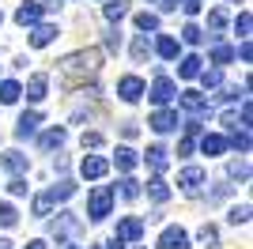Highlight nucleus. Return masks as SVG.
<instances>
[{
	"instance_id": "obj_1",
	"label": "nucleus",
	"mask_w": 253,
	"mask_h": 249,
	"mask_svg": "<svg viewBox=\"0 0 253 249\" xmlns=\"http://www.w3.org/2000/svg\"><path fill=\"white\" fill-rule=\"evenodd\" d=\"M102 68V53L98 49H80V53H68L61 61V72L68 80H80V76H98Z\"/></svg>"
},
{
	"instance_id": "obj_2",
	"label": "nucleus",
	"mask_w": 253,
	"mask_h": 249,
	"mask_svg": "<svg viewBox=\"0 0 253 249\" xmlns=\"http://www.w3.org/2000/svg\"><path fill=\"white\" fill-rule=\"evenodd\" d=\"M110 211H114V189L110 185H95L91 197H87V219H91V223H102Z\"/></svg>"
},
{
	"instance_id": "obj_3",
	"label": "nucleus",
	"mask_w": 253,
	"mask_h": 249,
	"mask_svg": "<svg viewBox=\"0 0 253 249\" xmlns=\"http://www.w3.org/2000/svg\"><path fill=\"white\" fill-rule=\"evenodd\" d=\"M144 94H148L151 102H155L159 110H163L167 102H174V98H178V83L170 80V76H155V83H151V87H148Z\"/></svg>"
},
{
	"instance_id": "obj_4",
	"label": "nucleus",
	"mask_w": 253,
	"mask_h": 249,
	"mask_svg": "<svg viewBox=\"0 0 253 249\" xmlns=\"http://www.w3.org/2000/svg\"><path fill=\"white\" fill-rule=\"evenodd\" d=\"M144 91H148V87H144L140 76H121V80H117V98H121V102H140Z\"/></svg>"
},
{
	"instance_id": "obj_5",
	"label": "nucleus",
	"mask_w": 253,
	"mask_h": 249,
	"mask_svg": "<svg viewBox=\"0 0 253 249\" xmlns=\"http://www.w3.org/2000/svg\"><path fill=\"white\" fill-rule=\"evenodd\" d=\"M204 181H208V174H204L201 166H185V170L178 174L181 193H189V197H197V193H201V185H204Z\"/></svg>"
},
{
	"instance_id": "obj_6",
	"label": "nucleus",
	"mask_w": 253,
	"mask_h": 249,
	"mask_svg": "<svg viewBox=\"0 0 253 249\" xmlns=\"http://www.w3.org/2000/svg\"><path fill=\"white\" fill-rule=\"evenodd\" d=\"M178 106H181V110H189L193 117H204V114H211L208 98H204L201 91H181V94H178Z\"/></svg>"
},
{
	"instance_id": "obj_7",
	"label": "nucleus",
	"mask_w": 253,
	"mask_h": 249,
	"mask_svg": "<svg viewBox=\"0 0 253 249\" xmlns=\"http://www.w3.org/2000/svg\"><path fill=\"white\" fill-rule=\"evenodd\" d=\"M80 227H84V223H80L72 211H61V215H57V223H53V238H57V242L76 238V234H80Z\"/></svg>"
},
{
	"instance_id": "obj_8",
	"label": "nucleus",
	"mask_w": 253,
	"mask_h": 249,
	"mask_svg": "<svg viewBox=\"0 0 253 249\" xmlns=\"http://www.w3.org/2000/svg\"><path fill=\"white\" fill-rule=\"evenodd\" d=\"M114 238H117V242H140V238H144V219H136V215L121 219V223H117V230H114Z\"/></svg>"
},
{
	"instance_id": "obj_9",
	"label": "nucleus",
	"mask_w": 253,
	"mask_h": 249,
	"mask_svg": "<svg viewBox=\"0 0 253 249\" xmlns=\"http://www.w3.org/2000/svg\"><path fill=\"white\" fill-rule=\"evenodd\" d=\"M148 124L155 128V132H174L181 124V117H178V110H155V114L148 117Z\"/></svg>"
},
{
	"instance_id": "obj_10",
	"label": "nucleus",
	"mask_w": 253,
	"mask_h": 249,
	"mask_svg": "<svg viewBox=\"0 0 253 249\" xmlns=\"http://www.w3.org/2000/svg\"><path fill=\"white\" fill-rule=\"evenodd\" d=\"M159 249H189V234L181 227H163L159 234Z\"/></svg>"
},
{
	"instance_id": "obj_11",
	"label": "nucleus",
	"mask_w": 253,
	"mask_h": 249,
	"mask_svg": "<svg viewBox=\"0 0 253 249\" xmlns=\"http://www.w3.org/2000/svg\"><path fill=\"white\" fill-rule=\"evenodd\" d=\"M80 174H84L87 181H98V177L110 174V163H106L102 155H87L84 163H80Z\"/></svg>"
},
{
	"instance_id": "obj_12",
	"label": "nucleus",
	"mask_w": 253,
	"mask_h": 249,
	"mask_svg": "<svg viewBox=\"0 0 253 249\" xmlns=\"http://www.w3.org/2000/svg\"><path fill=\"white\" fill-rule=\"evenodd\" d=\"M42 11H45V4H34V0H27V4H19V11H15V23H19V27H38Z\"/></svg>"
},
{
	"instance_id": "obj_13",
	"label": "nucleus",
	"mask_w": 253,
	"mask_h": 249,
	"mask_svg": "<svg viewBox=\"0 0 253 249\" xmlns=\"http://www.w3.org/2000/svg\"><path fill=\"white\" fill-rule=\"evenodd\" d=\"M167 155H170V151H167V147H163V144H151L148 151H144V163H148L151 170H155V174L163 177V170H167V166H170V159H167Z\"/></svg>"
},
{
	"instance_id": "obj_14",
	"label": "nucleus",
	"mask_w": 253,
	"mask_h": 249,
	"mask_svg": "<svg viewBox=\"0 0 253 249\" xmlns=\"http://www.w3.org/2000/svg\"><path fill=\"white\" fill-rule=\"evenodd\" d=\"M23 94H27V102H42L45 94H49V76H42V72L31 76V80H27V91H23Z\"/></svg>"
},
{
	"instance_id": "obj_15",
	"label": "nucleus",
	"mask_w": 253,
	"mask_h": 249,
	"mask_svg": "<svg viewBox=\"0 0 253 249\" xmlns=\"http://www.w3.org/2000/svg\"><path fill=\"white\" fill-rule=\"evenodd\" d=\"M64 140H68V132H64L61 124H57V128H45V132L38 136V147H42V151H61Z\"/></svg>"
},
{
	"instance_id": "obj_16",
	"label": "nucleus",
	"mask_w": 253,
	"mask_h": 249,
	"mask_svg": "<svg viewBox=\"0 0 253 249\" xmlns=\"http://www.w3.org/2000/svg\"><path fill=\"white\" fill-rule=\"evenodd\" d=\"M38 124H42V114H38V110H27V114L19 117V124H15V136H19V140H27V136L38 132Z\"/></svg>"
},
{
	"instance_id": "obj_17",
	"label": "nucleus",
	"mask_w": 253,
	"mask_h": 249,
	"mask_svg": "<svg viewBox=\"0 0 253 249\" xmlns=\"http://www.w3.org/2000/svg\"><path fill=\"white\" fill-rule=\"evenodd\" d=\"M0 166H4L8 174H23V170L31 166V159L23 155V151H4V155H0Z\"/></svg>"
},
{
	"instance_id": "obj_18",
	"label": "nucleus",
	"mask_w": 253,
	"mask_h": 249,
	"mask_svg": "<svg viewBox=\"0 0 253 249\" xmlns=\"http://www.w3.org/2000/svg\"><path fill=\"white\" fill-rule=\"evenodd\" d=\"M53 38H57V27H53V23H38V27L31 31V45L34 49H45Z\"/></svg>"
},
{
	"instance_id": "obj_19",
	"label": "nucleus",
	"mask_w": 253,
	"mask_h": 249,
	"mask_svg": "<svg viewBox=\"0 0 253 249\" xmlns=\"http://www.w3.org/2000/svg\"><path fill=\"white\" fill-rule=\"evenodd\" d=\"M201 151L208 159H215V155H223L227 151V140H223L219 132H208V136H201Z\"/></svg>"
},
{
	"instance_id": "obj_20",
	"label": "nucleus",
	"mask_w": 253,
	"mask_h": 249,
	"mask_svg": "<svg viewBox=\"0 0 253 249\" xmlns=\"http://www.w3.org/2000/svg\"><path fill=\"white\" fill-rule=\"evenodd\" d=\"M151 49H155L163 61H174V57H178V38H174V34H159V42Z\"/></svg>"
},
{
	"instance_id": "obj_21",
	"label": "nucleus",
	"mask_w": 253,
	"mask_h": 249,
	"mask_svg": "<svg viewBox=\"0 0 253 249\" xmlns=\"http://www.w3.org/2000/svg\"><path fill=\"white\" fill-rule=\"evenodd\" d=\"M201 64H204L201 57H197V53H189V57H181V64H178V76H181V80H197V76L204 72Z\"/></svg>"
},
{
	"instance_id": "obj_22",
	"label": "nucleus",
	"mask_w": 253,
	"mask_h": 249,
	"mask_svg": "<svg viewBox=\"0 0 253 249\" xmlns=\"http://www.w3.org/2000/svg\"><path fill=\"white\" fill-rule=\"evenodd\" d=\"M19 98H23V87L15 80H4V83H0V106H15Z\"/></svg>"
},
{
	"instance_id": "obj_23",
	"label": "nucleus",
	"mask_w": 253,
	"mask_h": 249,
	"mask_svg": "<svg viewBox=\"0 0 253 249\" xmlns=\"http://www.w3.org/2000/svg\"><path fill=\"white\" fill-rule=\"evenodd\" d=\"M148 57H151V42H148V34H136V38H132V61L144 64Z\"/></svg>"
},
{
	"instance_id": "obj_24",
	"label": "nucleus",
	"mask_w": 253,
	"mask_h": 249,
	"mask_svg": "<svg viewBox=\"0 0 253 249\" xmlns=\"http://www.w3.org/2000/svg\"><path fill=\"white\" fill-rule=\"evenodd\" d=\"M148 197H151V200H159V204H163V200H170V185H167V181H163L159 174L148 181Z\"/></svg>"
},
{
	"instance_id": "obj_25",
	"label": "nucleus",
	"mask_w": 253,
	"mask_h": 249,
	"mask_svg": "<svg viewBox=\"0 0 253 249\" xmlns=\"http://www.w3.org/2000/svg\"><path fill=\"white\" fill-rule=\"evenodd\" d=\"M227 144H231L234 151H238V155H250V128H234Z\"/></svg>"
},
{
	"instance_id": "obj_26",
	"label": "nucleus",
	"mask_w": 253,
	"mask_h": 249,
	"mask_svg": "<svg viewBox=\"0 0 253 249\" xmlns=\"http://www.w3.org/2000/svg\"><path fill=\"white\" fill-rule=\"evenodd\" d=\"M114 163H117V170H125V174H128V170L140 163V155L132 151V147H117V159H114Z\"/></svg>"
},
{
	"instance_id": "obj_27",
	"label": "nucleus",
	"mask_w": 253,
	"mask_h": 249,
	"mask_svg": "<svg viewBox=\"0 0 253 249\" xmlns=\"http://www.w3.org/2000/svg\"><path fill=\"white\" fill-rule=\"evenodd\" d=\"M102 11H106V19H110V23H117V19H125V15H128V0H110Z\"/></svg>"
},
{
	"instance_id": "obj_28",
	"label": "nucleus",
	"mask_w": 253,
	"mask_h": 249,
	"mask_svg": "<svg viewBox=\"0 0 253 249\" xmlns=\"http://www.w3.org/2000/svg\"><path fill=\"white\" fill-rule=\"evenodd\" d=\"M114 193H121V200H136V197H140V181H132V177H121Z\"/></svg>"
},
{
	"instance_id": "obj_29",
	"label": "nucleus",
	"mask_w": 253,
	"mask_h": 249,
	"mask_svg": "<svg viewBox=\"0 0 253 249\" xmlns=\"http://www.w3.org/2000/svg\"><path fill=\"white\" fill-rule=\"evenodd\" d=\"M72 193H76V185H72V181H68V177H61V181H57V185L49 189V200H53V204H57V200H68V197H72Z\"/></svg>"
},
{
	"instance_id": "obj_30",
	"label": "nucleus",
	"mask_w": 253,
	"mask_h": 249,
	"mask_svg": "<svg viewBox=\"0 0 253 249\" xmlns=\"http://www.w3.org/2000/svg\"><path fill=\"white\" fill-rule=\"evenodd\" d=\"M197 238H201V246H204V249H219V230L211 227V223H204Z\"/></svg>"
},
{
	"instance_id": "obj_31",
	"label": "nucleus",
	"mask_w": 253,
	"mask_h": 249,
	"mask_svg": "<svg viewBox=\"0 0 253 249\" xmlns=\"http://www.w3.org/2000/svg\"><path fill=\"white\" fill-rule=\"evenodd\" d=\"M231 61H234V49L223 45V42H215L211 45V64H231Z\"/></svg>"
},
{
	"instance_id": "obj_32",
	"label": "nucleus",
	"mask_w": 253,
	"mask_h": 249,
	"mask_svg": "<svg viewBox=\"0 0 253 249\" xmlns=\"http://www.w3.org/2000/svg\"><path fill=\"white\" fill-rule=\"evenodd\" d=\"M234 31H238L242 42H250V31H253V15H250V11H242V15L234 19Z\"/></svg>"
},
{
	"instance_id": "obj_33",
	"label": "nucleus",
	"mask_w": 253,
	"mask_h": 249,
	"mask_svg": "<svg viewBox=\"0 0 253 249\" xmlns=\"http://www.w3.org/2000/svg\"><path fill=\"white\" fill-rule=\"evenodd\" d=\"M136 31H144V34H148V31H159V15L140 11V15H136Z\"/></svg>"
},
{
	"instance_id": "obj_34",
	"label": "nucleus",
	"mask_w": 253,
	"mask_h": 249,
	"mask_svg": "<svg viewBox=\"0 0 253 249\" xmlns=\"http://www.w3.org/2000/svg\"><path fill=\"white\" fill-rule=\"evenodd\" d=\"M181 42H189V45H201L204 42V31L197 23H185V31H181Z\"/></svg>"
},
{
	"instance_id": "obj_35",
	"label": "nucleus",
	"mask_w": 253,
	"mask_h": 249,
	"mask_svg": "<svg viewBox=\"0 0 253 249\" xmlns=\"http://www.w3.org/2000/svg\"><path fill=\"white\" fill-rule=\"evenodd\" d=\"M53 211V200H49V193H38V197H34V215L38 219H45Z\"/></svg>"
},
{
	"instance_id": "obj_36",
	"label": "nucleus",
	"mask_w": 253,
	"mask_h": 249,
	"mask_svg": "<svg viewBox=\"0 0 253 249\" xmlns=\"http://www.w3.org/2000/svg\"><path fill=\"white\" fill-rule=\"evenodd\" d=\"M15 223H19V211H15L11 204H4V200H0V227H15Z\"/></svg>"
},
{
	"instance_id": "obj_37",
	"label": "nucleus",
	"mask_w": 253,
	"mask_h": 249,
	"mask_svg": "<svg viewBox=\"0 0 253 249\" xmlns=\"http://www.w3.org/2000/svg\"><path fill=\"white\" fill-rule=\"evenodd\" d=\"M197 80H201L204 87H208V91H215V87H219V83H223V72H219V68H208V72H201V76H197Z\"/></svg>"
},
{
	"instance_id": "obj_38",
	"label": "nucleus",
	"mask_w": 253,
	"mask_h": 249,
	"mask_svg": "<svg viewBox=\"0 0 253 249\" xmlns=\"http://www.w3.org/2000/svg\"><path fill=\"white\" fill-rule=\"evenodd\" d=\"M223 27H227V11H223V8H215V11L208 15V31H215V34H219Z\"/></svg>"
},
{
	"instance_id": "obj_39",
	"label": "nucleus",
	"mask_w": 253,
	"mask_h": 249,
	"mask_svg": "<svg viewBox=\"0 0 253 249\" xmlns=\"http://www.w3.org/2000/svg\"><path fill=\"white\" fill-rule=\"evenodd\" d=\"M234 223V227H246L250 223V204H242V208H231V215H227Z\"/></svg>"
},
{
	"instance_id": "obj_40",
	"label": "nucleus",
	"mask_w": 253,
	"mask_h": 249,
	"mask_svg": "<svg viewBox=\"0 0 253 249\" xmlns=\"http://www.w3.org/2000/svg\"><path fill=\"white\" fill-rule=\"evenodd\" d=\"M231 177H250V163H246V159H238V163H231Z\"/></svg>"
},
{
	"instance_id": "obj_41",
	"label": "nucleus",
	"mask_w": 253,
	"mask_h": 249,
	"mask_svg": "<svg viewBox=\"0 0 253 249\" xmlns=\"http://www.w3.org/2000/svg\"><path fill=\"white\" fill-rule=\"evenodd\" d=\"M8 193H11V197H27V181H23V177H11V181H8Z\"/></svg>"
},
{
	"instance_id": "obj_42",
	"label": "nucleus",
	"mask_w": 253,
	"mask_h": 249,
	"mask_svg": "<svg viewBox=\"0 0 253 249\" xmlns=\"http://www.w3.org/2000/svg\"><path fill=\"white\" fill-rule=\"evenodd\" d=\"M178 8L185 11V15H197V11L204 8V0H178Z\"/></svg>"
},
{
	"instance_id": "obj_43",
	"label": "nucleus",
	"mask_w": 253,
	"mask_h": 249,
	"mask_svg": "<svg viewBox=\"0 0 253 249\" xmlns=\"http://www.w3.org/2000/svg\"><path fill=\"white\" fill-rule=\"evenodd\" d=\"M87 147H91V151L102 147V132H84V151H87Z\"/></svg>"
},
{
	"instance_id": "obj_44",
	"label": "nucleus",
	"mask_w": 253,
	"mask_h": 249,
	"mask_svg": "<svg viewBox=\"0 0 253 249\" xmlns=\"http://www.w3.org/2000/svg\"><path fill=\"white\" fill-rule=\"evenodd\" d=\"M223 124L234 132V128H238V114H234V110H227V114H223Z\"/></svg>"
},
{
	"instance_id": "obj_45",
	"label": "nucleus",
	"mask_w": 253,
	"mask_h": 249,
	"mask_svg": "<svg viewBox=\"0 0 253 249\" xmlns=\"http://www.w3.org/2000/svg\"><path fill=\"white\" fill-rule=\"evenodd\" d=\"M106 49H121V38H117V31L106 34Z\"/></svg>"
},
{
	"instance_id": "obj_46",
	"label": "nucleus",
	"mask_w": 253,
	"mask_h": 249,
	"mask_svg": "<svg viewBox=\"0 0 253 249\" xmlns=\"http://www.w3.org/2000/svg\"><path fill=\"white\" fill-rule=\"evenodd\" d=\"M234 57H242V61H250V57H253V49H250V42H242V45H238V49H234Z\"/></svg>"
},
{
	"instance_id": "obj_47",
	"label": "nucleus",
	"mask_w": 253,
	"mask_h": 249,
	"mask_svg": "<svg viewBox=\"0 0 253 249\" xmlns=\"http://www.w3.org/2000/svg\"><path fill=\"white\" fill-rule=\"evenodd\" d=\"M189 151H193V140H189V136H185V140H181V144H178V155L185 159V155H189Z\"/></svg>"
},
{
	"instance_id": "obj_48",
	"label": "nucleus",
	"mask_w": 253,
	"mask_h": 249,
	"mask_svg": "<svg viewBox=\"0 0 253 249\" xmlns=\"http://www.w3.org/2000/svg\"><path fill=\"white\" fill-rule=\"evenodd\" d=\"M219 98H223V102H234V98H238V87H227V91H223Z\"/></svg>"
},
{
	"instance_id": "obj_49",
	"label": "nucleus",
	"mask_w": 253,
	"mask_h": 249,
	"mask_svg": "<svg viewBox=\"0 0 253 249\" xmlns=\"http://www.w3.org/2000/svg\"><path fill=\"white\" fill-rule=\"evenodd\" d=\"M106 249H125V242H117V238H110V242H106Z\"/></svg>"
},
{
	"instance_id": "obj_50",
	"label": "nucleus",
	"mask_w": 253,
	"mask_h": 249,
	"mask_svg": "<svg viewBox=\"0 0 253 249\" xmlns=\"http://www.w3.org/2000/svg\"><path fill=\"white\" fill-rule=\"evenodd\" d=\"M27 249H45V242H38V238H34V242H27Z\"/></svg>"
},
{
	"instance_id": "obj_51",
	"label": "nucleus",
	"mask_w": 253,
	"mask_h": 249,
	"mask_svg": "<svg viewBox=\"0 0 253 249\" xmlns=\"http://www.w3.org/2000/svg\"><path fill=\"white\" fill-rule=\"evenodd\" d=\"M0 249H8V242H0Z\"/></svg>"
},
{
	"instance_id": "obj_52",
	"label": "nucleus",
	"mask_w": 253,
	"mask_h": 249,
	"mask_svg": "<svg viewBox=\"0 0 253 249\" xmlns=\"http://www.w3.org/2000/svg\"><path fill=\"white\" fill-rule=\"evenodd\" d=\"M0 23H4V11H0Z\"/></svg>"
},
{
	"instance_id": "obj_53",
	"label": "nucleus",
	"mask_w": 253,
	"mask_h": 249,
	"mask_svg": "<svg viewBox=\"0 0 253 249\" xmlns=\"http://www.w3.org/2000/svg\"><path fill=\"white\" fill-rule=\"evenodd\" d=\"M87 249H98V246H87Z\"/></svg>"
}]
</instances>
